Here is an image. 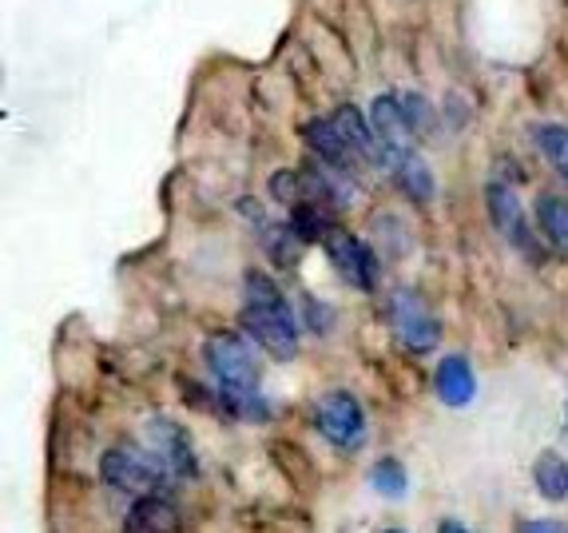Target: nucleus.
Returning <instances> with one entry per match:
<instances>
[{"label":"nucleus","instance_id":"f257e3e1","mask_svg":"<svg viewBox=\"0 0 568 533\" xmlns=\"http://www.w3.org/2000/svg\"><path fill=\"white\" fill-rule=\"evenodd\" d=\"M203 359H207V371L215 374L223 402L235 410L239 419H266V402L258 394V379H263V366H258V354L251 346V334H211L203 343Z\"/></svg>","mask_w":568,"mask_h":533},{"label":"nucleus","instance_id":"f03ea898","mask_svg":"<svg viewBox=\"0 0 568 533\" xmlns=\"http://www.w3.org/2000/svg\"><path fill=\"white\" fill-rule=\"evenodd\" d=\"M246 303H243V331L275 359H294L298 354V319H294L291 303L283 299L275 283L258 271H251L243 283Z\"/></svg>","mask_w":568,"mask_h":533},{"label":"nucleus","instance_id":"7ed1b4c3","mask_svg":"<svg viewBox=\"0 0 568 533\" xmlns=\"http://www.w3.org/2000/svg\"><path fill=\"white\" fill-rule=\"evenodd\" d=\"M100 477L112 490H120V494H135V497L160 494L168 482H175L168 474V466L143 442H120V446L108 450L100 457Z\"/></svg>","mask_w":568,"mask_h":533},{"label":"nucleus","instance_id":"20e7f679","mask_svg":"<svg viewBox=\"0 0 568 533\" xmlns=\"http://www.w3.org/2000/svg\"><path fill=\"white\" fill-rule=\"evenodd\" d=\"M314 426L331 446L354 450L366 439V414H362V402L351 391H331L318 399L314 406Z\"/></svg>","mask_w":568,"mask_h":533},{"label":"nucleus","instance_id":"39448f33","mask_svg":"<svg viewBox=\"0 0 568 533\" xmlns=\"http://www.w3.org/2000/svg\"><path fill=\"white\" fill-rule=\"evenodd\" d=\"M389 326L398 334V343L414 354L434 351L437 339H442L437 319L429 314L426 299H417L414 291H394V299H389Z\"/></svg>","mask_w":568,"mask_h":533},{"label":"nucleus","instance_id":"423d86ee","mask_svg":"<svg viewBox=\"0 0 568 533\" xmlns=\"http://www.w3.org/2000/svg\"><path fill=\"white\" fill-rule=\"evenodd\" d=\"M323 248H326V255H331L334 271H338L346 283L358 286V291H374V283H378V259H374V251H369L358 235L334 228Z\"/></svg>","mask_w":568,"mask_h":533},{"label":"nucleus","instance_id":"0eeeda50","mask_svg":"<svg viewBox=\"0 0 568 533\" xmlns=\"http://www.w3.org/2000/svg\"><path fill=\"white\" fill-rule=\"evenodd\" d=\"M485 203H489L493 228L501 231V235L509 239V243L521 251V255L540 259V243L532 239V228H529V220H525L521 200H517V195H513L505 183H489V188H485Z\"/></svg>","mask_w":568,"mask_h":533},{"label":"nucleus","instance_id":"6e6552de","mask_svg":"<svg viewBox=\"0 0 568 533\" xmlns=\"http://www.w3.org/2000/svg\"><path fill=\"white\" fill-rule=\"evenodd\" d=\"M140 442L152 450L155 457H160L171 477H191V474H195V450H191V439L183 434V426H175L171 419L143 422Z\"/></svg>","mask_w":568,"mask_h":533},{"label":"nucleus","instance_id":"1a4fd4ad","mask_svg":"<svg viewBox=\"0 0 568 533\" xmlns=\"http://www.w3.org/2000/svg\"><path fill=\"white\" fill-rule=\"evenodd\" d=\"M369 124H374L378 140L386 143L389 155L409 152V148H414V128H409V120H406L402 95H378V100H374V108H369Z\"/></svg>","mask_w":568,"mask_h":533},{"label":"nucleus","instance_id":"9d476101","mask_svg":"<svg viewBox=\"0 0 568 533\" xmlns=\"http://www.w3.org/2000/svg\"><path fill=\"white\" fill-rule=\"evenodd\" d=\"M434 391L437 399L446 402V406H469L477 394V374L469 366L465 354H446V359L437 362V374H434Z\"/></svg>","mask_w":568,"mask_h":533},{"label":"nucleus","instance_id":"9b49d317","mask_svg":"<svg viewBox=\"0 0 568 533\" xmlns=\"http://www.w3.org/2000/svg\"><path fill=\"white\" fill-rule=\"evenodd\" d=\"M303 135H306V143H311L314 152H318V160L354 172V163H358V148H354V143L346 140V132L334 124V115H331V120H311V124L303 128Z\"/></svg>","mask_w":568,"mask_h":533},{"label":"nucleus","instance_id":"f8f14e48","mask_svg":"<svg viewBox=\"0 0 568 533\" xmlns=\"http://www.w3.org/2000/svg\"><path fill=\"white\" fill-rule=\"evenodd\" d=\"M123 533H180V510L163 494H143L140 502L128 510Z\"/></svg>","mask_w":568,"mask_h":533},{"label":"nucleus","instance_id":"ddd939ff","mask_svg":"<svg viewBox=\"0 0 568 533\" xmlns=\"http://www.w3.org/2000/svg\"><path fill=\"white\" fill-rule=\"evenodd\" d=\"M386 172H394V180H398V188L406 191L414 203H429L434 200V175H429L426 160L409 148V152H394L386 163Z\"/></svg>","mask_w":568,"mask_h":533},{"label":"nucleus","instance_id":"4468645a","mask_svg":"<svg viewBox=\"0 0 568 533\" xmlns=\"http://www.w3.org/2000/svg\"><path fill=\"white\" fill-rule=\"evenodd\" d=\"M532 482H537L540 497L565 502L568 497V462L557 454V450H545V454L532 462Z\"/></svg>","mask_w":568,"mask_h":533},{"label":"nucleus","instance_id":"2eb2a0df","mask_svg":"<svg viewBox=\"0 0 568 533\" xmlns=\"http://www.w3.org/2000/svg\"><path fill=\"white\" fill-rule=\"evenodd\" d=\"M291 228L303 243H326V235L334 231V223H331V215H326L323 203L303 200V203H294L291 208Z\"/></svg>","mask_w":568,"mask_h":533},{"label":"nucleus","instance_id":"dca6fc26","mask_svg":"<svg viewBox=\"0 0 568 533\" xmlns=\"http://www.w3.org/2000/svg\"><path fill=\"white\" fill-rule=\"evenodd\" d=\"M537 223H540V231L549 235L552 248L568 255V200H560V195H540Z\"/></svg>","mask_w":568,"mask_h":533},{"label":"nucleus","instance_id":"f3484780","mask_svg":"<svg viewBox=\"0 0 568 533\" xmlns=\"http://www.w3.org/2000/svg\"><path fill=\"white\" fill-rule=\"evenodd\" d=\"M532 143H537L545 160L557 168V175L568 183V128L565 124H537L532 128Z\"/></svg>","mask_w":568,"mask_h":533},{"label":"nucleus","instance_id":"a211bd4d","mask_svg":"<svg viewBox=\"0 0 568 533\" xmlns=\"http://www.w3.org/2000/svg\"><path fill=\"white\" fill-rule=\"evenodd\" d=\"M369 486L378 490L382 497H406L409 474L398 457H382V462H374V470H369Z\"/></svg>","mask_w":568,"mask_h":533},{"label":"nucleus","instance_id":"6ab92c4d","mask_svg":"<svg viewBox=\"0 0 568 533\" xmlns=\"http://www.w3.org/2000/svg\"><path fill=\"white\" fill-rule=\"evenodd\" d=\"M402 108H406V120H409V128H414V135H426L429 124H434V112H429L426 100L417 92H406L402 95Z\"/></svg>","mask_w":568,"mask_h":533},{"label":"nucleus","instance_id":"aec40b11","mask_svg":"<svg viewBox=\"0 0 568 533\" xmlns=\"http://www.w3.org/2000/svg\"><path fill=\"white\" fill-rule=\"evenodd\" d=\"M303 314H306V326H311V331H318V334L331 331L334 311H331V306L318 303V299H306V303H303Z\"/></svg>","mask_w":568,"mask_h":533},{"label":"nucleus","instance_id":"412c9836","mask_svg":"<svg viewBox=\"0 0 568 533\" xmlns=\"http://www.w3.org/2000/svg\"><path fill=\"white\" fill-rule=\"evenodd\" d=\"M517 533H568L565 522H557V517H532V522H525Z\"/></svg>","mask_w":568,"mask_h":533},{"label":"nucleus","instance_id":"4be33fe9","mask_svg":"<svg viewBox=\"0 0 568 533\" xmlns=\"http://www.w3.org/2000/svg\"><path fill=\"white\" fill-rule=\"evenodd\" d=\"M437 533H469V530H465L462 522H454V517H449V522H442V525H437Z\"/></svg>","mask_w":568,"mask_h":533},{"label":"nucleus","instance_id":"5701e85b","mask_svg":"<svg viewBox=\"0 0 568 533\" xmlns=\"http://www.w3.org/2000/svg\"><path fill=\"white\" fill-rule=\"evenodd\" d=\"M386 533H402V530H386Z\"/></svg>","mask_w":568,"mask_h":533},{"label":"nucleus","instance_id":"b1692460","mask_svg":"<svg viewBox=\"0 0 568 533\" xmlns=\"http://www.w3.org/2000/svg\"><path fill=\"white\" fill-rule=\"evenodd\" d=\"M565 422H568V406H565Z\"/></svg>","mask_w":568,"mask_h":533}]
</instances>
